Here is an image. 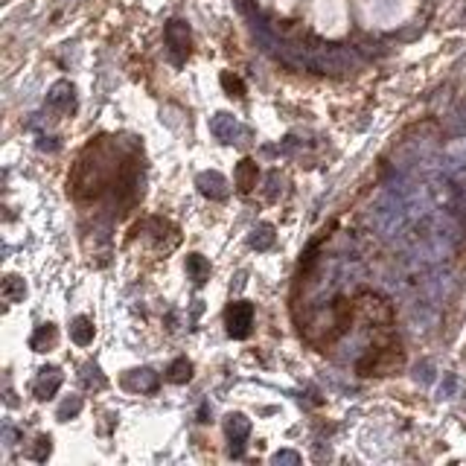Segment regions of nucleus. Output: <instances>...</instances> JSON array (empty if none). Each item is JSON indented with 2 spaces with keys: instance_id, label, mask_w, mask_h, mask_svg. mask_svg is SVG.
Instances as JSON below:
<instances>
[{
  "instance_id": "f257e3e1",
  "label": "nucleus",
  "mask_w": 466,
  "mask_h": 466,
  "mask_svg": "<svg viewBox=\"0 0 466 466\" xmlns=\"http://www.w3.org/2000/svg\"><path fill=\"white\" fill-rule=\"evenodd\" d=\"M402 364H406V353H402L399 341H379L359 359L355 370L362 376H390L402 370Z\"/></svg>"
},
{
  "instance_id": "f03ea898",
  "label": "nucleus",
  "mask_w": 466,
  "mask_h": 466,
  "mask_svg": "<svg viewBox=\"0 0 466 466\" xmlns=\"http://www.w3.org/2000/svg\"><path fill=\"white\" fill-rule=\"evenodd\" d=\"M353 303H355V312H359L367 324H373L376 329H388L394 324V309H390V303L385 298H379V294L362 291Z\"/></svg>"
},
{
  "instance_id": "7ed1b4c3",
  "label": "nucleus",
  "mask_w": 466,
  "mask_h": 466,
  "mask_svg": "<svg viewBox=\"0 0 466 466\" xmlns=\"http://www.w3.org/2000/svg\"><path fill=\"white\" fill-rule=\"evenodd\" d=\"M225 321H228V333L233 338H248L251 326H254V303H248V300L230 303L225 312Z\"/></svg>"
},
{
  "instance_id": "20e7f679",
  "label": "nucleus",
  "mask_w": 466,
  "mask_h": 466,
  "mask_svg": "<svg viewBox=\"0 0 466 466\" xmlns=\"http://www.w3.org/2000/svg\"><path fill=\"white\" fill-rule=\"evenodd\" d=\"M61 385V373L56 370V367H44L41 376H38V382H35V397L38 399H50L56 390Z\"/></svg>"
},
{
  "instance_id": "39448f33",
  "label": "nucleus",
  "mask_w": 466,
  "mask_h": 466,
  "mask_svg": "<svg viewBox=\"0 0 466 466\" xmlns=\"http://www.w3.org/2000/svg\"><path fill=\"white\" fill-rule=\"evenodd\" d=\"M187 274H190V280H192L195 286H204L207 280H210L213 268H210V263H207L201 254H190L187 256Z\"/></svg>"
},
{
  "instance_id": "423d86ee",
  "label": "nucleus",
  "mask_w": 466,
  "mask_h": 466,
  "mask_svg": "<svg viewBox=\"0 0 466 466\" xmlns=\"http://www.w3.org/2000/svg\"><path fill=\"white\" fill-rule=\"evenodd\" d=\"M199 187L204 195H210V199H228V184L219 173H204L199 175Z\"/></svg>"
},
{
  "instance_id": "0eeeda50",
  "label": "nucleus",
  "mask_w": 466,
  "mask_h": 466,
  "mask_svg": "<svg viewBox=\"0 0 466 466\" xmlns=\"http://www.w3.org/2000/svg\"><path fill=\"white\" fill-rule=\"evenodd\" d=\"M256 164L251 161V157H245V161L236 166V190L239 192H251L256 187Z\"/></svg>"
},
{
  "instance_id": "6e6552de",
  "label": "nucleus",
  "mask_w": 466,
  "mask_h": 466,
  "mask_svg": "<svg viewBox=\"0 0 466 466\" xmlns=\"http://www.w3.org/2000/svg\"><path fill=\"white\" fill-rule=\"evenodd\" d=\"M56 338H58V333H56V326L53 324H41L38 329H35V335H32V341H30V347L35 350V353H47L53 344H56Z\"/></svg>"
},
{
  "instance_id": "1a4fd4ad",
  "label": "nucleus",
  "mask_w": 466,
  "mask_h": 466,
  "mask_svg": "<svg viewBox=\"0 0 466 466\" xmlns=\"http://www.w3.org/2000/svg\"><path fill=\"white\" fill-rule=\"evenodd\" d=\"M70 335H73V341H76V344H91L93 341V324L88 321V318H76V321H73V326H70Z\"/></svg>"
},
{
  "instance_id": "9d476101",
  "label": "nucleus",
  "mask_w": 466,
  "mask_h": 466,
  "mask_svg": "<svg viewBox=\"0 0 466 466\" xmlns=\"http://www.w3.org/2000/svg\"><path fill=\"white\" fill-rule=\"evenodd\" d=\"M169 382H175V385H184V382H190L192 379V364L187 359H175L173 367H169V373H166Z\"/></svg>"
},
{
  "instance_id": "9b49d317",
  "label": "nucleus",
  "mask_w": 466,
  "mask_h": 466,
  "mask_svg": "<svg viewBox=\"0 0 466 466\" xmlns=\"http://www.w3.org/2000/svg\"><path fill=\"white\" fill-rule=\"evenodd\" d=\"M23 294H27V289H23L21 277H6L3 280V298H6V303H18Z\"/></svg>"
},
{
  "instance_id": "f8f14e48",
  "label": "nucleus",
  "mask_w": 466,
  "mask_h": 466,
  "mask_svg": "<svg viewBox=\"0 0 466 466\" xmlns=\"http://www.w3.org/2000/svg\"><path fill=\"white\" fill-rule=\"evenodd\" d=\"M228 434L230 437H245V434H248V420H245V417L242 414H230L228 417Z\"/></svg>"
},
{
  "instance_id": "ddd939ff",
  "label": "nucleus",
  "mask_w": 466,
  "mask_h": 466,
  "mask_svg": "<svg viewBox=\"0 0 466 466\" xmlns=\"http://www.w3.org/2000/svg\"><path fill=\"white\" fill-rule=\"evenodd\" d=\"M274 242V230L271 228H268V225H263L260 230H254V236H251V245H254V248H268V245H271Z\"/></svg>"
},
{
  "instance_id": "4468645a",
  "label": "nucleus",
  "mask_w": 466,
  "mask_h": 466,
  "mask_svg": "<svg viewBox=\"0 0 466 466\" xmlns=\"http://www.w3.org/2000/svg\"><path fill=\"white\" fill-rule=\"evenodd\" d=\"M222 85L230 96H245V85H242V79L233 76V73H222Z\"/></svg>"
},
{
  "instance_id": "2eb2a0df",
  "label": "nucleus",
  "mask_w": 466,
  "mask_h": 466,
  "mask_svg": "<svg viewBox=\"0 0 466 466\" xmlns=\"http://www.w3.org/2000/svg\"><path fill=\"white\" fill-rule=\"evenodd\" d=\"M50 449H53V446H50V437H38V449L32 452V458H35V461H44L47 455H50Z\"/></svg>"
}]
</instances>
